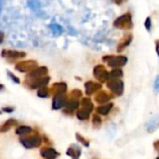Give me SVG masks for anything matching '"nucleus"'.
<instances>
[{
    "mask_svg": "<svg viewBox=\"0 0 159 159\" xmlns=\"http://www.w3.org/2000/svg\"><path fill=\"white\" fill-rule=\"evenodd\" d=\"M2 7H3V0H0V14H1Z\"/></svg>",
    "mask_w": 159,
    "mask_h": 159,
    "instance_id": "nucleus-36",
    "label": "nucleus"
},
{
    "mask_svg": "<svg viewBox=\"0 0 159 159\" xmlns=\"http://www.w3.org/2000/svg\"><path fill=\"white\" fill-rule=\"evenodd\" d=\"M78 105H79V103L75 100H73V101H70V102H66V103H65V107L67 109H69V110H75V109H76L78 107Z\"/></svg>",
    "mask_w": 159,
    "mask_h": 159,
    "instance_id": "nucleus-23",
    "label": "nucleus"
},
{
    "mask_svg": "<svg viewBox=\"0 0 159 159\" xmlns=\"http://www.w3.org/2000/svg\"><path fill=\"white\" fill-rule=\"evenodd\" d=\"M67 90V85L65 83H55L52 88H51V91L57 95V94H64Z\"/></svg>",
    "mask_w": 159,
    "mask_h": 159,
    "instance_id": "nucleus-14",
    "label": "nucleus"
},
{
    "mask_svg": "<svg viewBox=\"0 0 159 159\" xmlns=\"http://www.w3.org/2000/svg\"><path fill=\"white\" fill-rule=\"evenodd\" d=\"M90 113H91V112H89V110L83 108V109L79 110V111L76 113V116H77V118H79L80 120H86V119H88V118L89 117V114H90Z\"/></svg>",
    "mask_w": 159,
    "mask_h": 159,
    "instance_id": "nucleus-18",
    "label": "nucleus"
},
{
    "mask_svg": "<svg viewBox=\"0 0 159 159\" xmlns=\"http://www.w3.org/2000/svg\"><path fill=\"white\" fill-rule=\"evenodd\" d=\"M67 155L72 157L73 158H78L81 155V149L77 145H72L68 150H67Z\"/></svg>",
    "mask_w": 159,
    "mask_h": 159,
    "instance_id": "nucleus-15",
    "label": "nucleus"
},
{
    "mask_svg": "<svg viewBox=\"0 0 159 159\" xmlns=\"http://www.w3.org/2000/svg\"><path fill=\"white\" fill-rule=\"evenodd\" d=\"M93 75L95 78L100 82H106L109 79V73L107 72L105 66L102 64H98L94 67Z\"/></svg>",
    "mask_w": 159,
    "mask_h": 159,
    "instance_id": "nucleus-4",
    "label": "nucleus"
},
{
    "mask_svg": "<svg viewBox=\"0 0 159 159\" xmlns=\"http://www.w3.org/2000/svg\"><path fill=\"white\" fill-rule=\"evenodd\" d=\"M102 61L104 62H107L108 66H110L112 68H119V67H122L127 64L128 58L123 55H118V56L108 55V56L102 57Z\"/></svg>",
    "mask_w": 159,
    "mask_h": 159,
    "instance_id": "nucleus-2",
    "label": "nucleus"
},
{
    "mask_svg": "<svg viewBox=\"0 0 159 159\" xmlns=\"http://www.w3.org/2000/svg\"><path fill=\"white\" fill-rule=\"evenodd\" d=\"M76 139H77L80 143H82L85 146H89V142L87 141L86 139H84V138H83L80 134H78V133L76 134Z\"/></svg>",
    "mask_w": 159,
    "mask_h": 159,
    "instance_id": "nucleus-27",
    "label": "nucleus"
},
{
    "mask_svg": "<svg viewBox=\"0 0 159 159\" xmlns=\"http://www.w3.org/2000/svg\"><path fill=\"white\" fill-rule=\"evenodd\" d=\"M101 122H102V119L100 118V116H97V115H95L94 116H93V124H94V126H96V125H101Z\"/></svg>",
    "mask_w": 159,
    "mask_h": 159,
    "instance_id": "nucleus-28",
    "label": "nucleus"
},
{
    "mask_svg": "<svg viewBox=\"0 0 159 159\" xmlns=\"http://www.w3.org/2000/svg\"><path fill=\"white\" fill-rule=\"evenodd\" d=\"M16 124V121L15 120H13V119H11V120H8L7 122H6V124L2 127V131H7L11 126H13V125H15Z\"/></svg>",
    "mask_w": 159,
    "mask_h": 159,
    "instance_id": "nucleus-25",
    "label": "nucleus"
},
{
    "mask_svg": "<svg viewBox=\"0 0 159 159\" xmlns=\"http://www.w3.org/2000/svg\"><path fill=\"white\" fill-rule=\"evenodd\" d=\"M113 25L116 28L118 29H124V30H129L133 27L132 22V15L130 12H127L125 14H122L118 18H116L113 23Z\"/></svg>",
    "mask_w": 159,
    "mask_h": 159,
    "instance_id": "nucleus-1",
    "label": "nucleus"
},
{
    "mask_svg": "<svg viewBox=\"0 0 159 159\" xmlns=\"http://www.w3.org/2000/svg\"><path fill=\"white\" fill-rule=\"evenodd\" d=\"M107 87L110 89V90L113 93H115L118 96L123 94L124 83L120 79H111L110 81L107 82Z\"/></svg>",
    "mask_w": 159,
    "mask_h": 159,
    "instance_id": "nucleus-6",
    "label": "nucleus"
},
{
    "mask_svg": "<svg viewBox=\"0 0 159 159\" xmlns=\"http://www.w3.org/2000/svg\"><path fill=\"white\" fill-rule=\"evenodd\" d=\"M132 39H133L132 34H126L122 37V39L119 41V43H118V46H117V52L120 53V52H122L127 47H129V46L130 45Z\"/></svg>",
    "mask_w": 159,
    "mask_h": 159,
    "instance_id": "nucleus-10",
    "label": "nucleus"
},
{
    "mask_svg": "<svg viewBox=\"0 0 159 159\" xmlns=\"http://www.w3.org/2000/svg\"><path fill=\"white\" fill-rule=\"evenodd\" d=\"M66 101H67V98L64 94H57L54 96L53 98V103H52V107L53 109H60L61 108L62 106L65 105L66 103Z\"/></svg>",
    "mask_w": 159,
    "mask_h": 159,
    "instance_id": "nucleus-11",
    "label": "nucleus"
},
{
    "mask_svg": "<svg viewBox=\"0 0 159 159\" xmlns=\"http://www.w3.org/2000/svg\"><path fill=\"white\" fill-rule=\"evenodd\" d=\"M7 75H8V76H9V77H10V78H11V79H12V80L15 82V83H18V84L20 83V79H19L18 77H16V76H15V75H14L12 73H10V72H7Z\"/></svg>",
    "mask_w": 159,
    "mask_h": 159,
    "instance_id": "nucleus-29",
    "label": "nucleus"
},
{
    "mask_svg": "<svg viewBox=\"0 0 159 159\" xmlns=\"http://www.w3.org/2000/svg\"><path fill=\"white\" fill-rule=\"evenodd\" d=\"M82 106H83V108L89 110V112H91L93 110V103L91 102L90 99H89V98L83 99V101H82Z\"/></svg>",
    "mask_w": 159,
    "mask_h": 159,
    "instance_id": "nucleus-21",
    "label": "nucleus"
},
{
    "mask_svg": "<svg viewBox=\"0 0 159 159\" xmlns=\"http://www.w3.org/2000/svg\"><path fill=\"white\" fill-rule=\"evenodd\" d=\"M37 95L41 98H46L48 96V89L46 88V87H43V88H40L38 92H37Z\"/></svg>",
    "mask_w": 159,
    "mask_h": 159,
    "instance_id": "nucleus-24",
    "label": "nucleus"
},
{
    "mask_svg": "<svg viewBox=\"0 0 159 159\" xmlns=\"http://www.w3.org/2000/svg\"><path fill=\"white\" fill-rule=\"evenodd\" d=\"M48 69L46 66H40V67H36L33 71L29 72L27 77H28V79L41 78V77L46 76L48 75Z\"/></svg>",
    "mask_w": 159,
    "mask_h": 159,
    "instance_id": "nucleus-8",
    "label": "nucleus"
},
{
    "mask_svg": "<svg viewBox=\"0 0 159 159\" xmlns=\"http://www.w3.org/2000/svg\"><path fill=\"white\" fill-rule=\"evenodd\" d=\"M157 126H158V117L156 116L155 118H153L149 123H148V131L151 132V131H154L157 129Z\"/></svg>",
    "mask_w": 159,
    "mask_h": 159,
    "instance_id": "nucleus-20",
    "label": "nucleus"
},
{
    "mask_svg": "<svg viewBox=\"0 0 159 159\" xmlns=\"http://www.w3.org/2000/svg\"><path fill=\"white\" fill-rule=\"evenodd\" d=\"M72 96H75V98H79V97L82 96V92H81L79 89H75V90H73V92H72Z\"/></svg>",
    "mask_w": 159,
    "mask_h": 159,
    "instance_id": "nucleus-30",
    "label": "nucleus"
},
{
    "mask_svg": "<svg viewBox=\"0 0 159 159\" xmlns=\"http://www.w3.org/2000/svg\"><path fill=\"white\" fill-rule=\"evenodd\" d=\"M41 156L46 159H56L57 157L59 156V154L52 148H42L41 150Z\"/></svg>",
    "mask_w": 159,
    "mask_h": 159,
    "instance_id": "nucleus-13",
    "label": "nucleus"
},
{
    "mask_svg": "<svg viewBox=\"0 0 159 159\" xmlns=\"http://www.w3.org/2000/svg\"><path fill=\"white\" fill-rule=\"evenodd\" d=\"M115 4H116V5H121V4H123L124 3V1L125 0H112Z\"/></svg>",
    "mask_w": 159,
    "mask_h": 159,
    "instance_id": "nucleus-33",
    "label": "nucleus"
},
{
    "mask_svg": "<svg viewBox=\"0 0 159 159\" xmlns=\"http://www.w3.org/2000/svg\"><path fill=\"white\" fill-rule=\"evenodd\" d=\"M121 76H123V71L119 68H115L109 73L110 79H118Z\"/></svg>",
    "mask_w": 159,
    "mask_h": 159,
    "instance_id": "nucleus-17",
    "label": "nucleus"
},
{
    "mask_svg": "<svg viewBox=\"0 0 159 159\" xmlns=\"http://www.w3.org/2000/svg\"><path fill=\"white\" fill-rule=\"evenodd\" d=\"M31 131H32V129L30 127H25V126H21L16 129V133L19 135H25V134L30 133Z\"/></svg>",
    "mask_w": 159,
    "mask_h": 159,
    "instance_id": "nucleus-22",
    "label": "nucleus"
},
{
    "mask_svg": "<svg viewBox=\"0 0 159 159\" xmlns=\"http://www.w3.org/2000/svg\"><path fill=\"white\" fill-rule=\"evenodd\" d=\"M1 56L7 59H11V60H18V59H22L26 56V53L23 51H19V50H13V49H3L1 52Z\"/></svg>",
    "mask_w": 159,
    "mask_h": 159,
    "instance_id": "nucleus-7",
    "label": "nucleus"
},
{
    "mask_svg": "<svg viewBox=\"0 0 159 159\" xmlns=\"http://www.w3.org/2000/svg\"><path fill=\"white\" fill-rule=\"evenodd\" d=\"M50 77L49 76H44L41 78H36V79H29L28 86L31 89H40L43 87H46V85H48V83L49 82Z\"/></svg>",
    "mask_w": 159,
    "mask_h": 159,
    "instance_id": "nucleus-9",
    "label": "nucleus"
},
{
    "mask_svg": "<svg viewBox=\"0 0 159 159\" xmlns=\"http://www.w3.org/2000/svg\"><path fill=\"white\" fill-rule=\"evenodd\" d=\"M156 50H157V53L158 54V40L156 41Z\"/></svg>",
    "mask_w": 159,
    "mask_h": 159,
    "instance_id": "nucleus-34",
    "label": "nucleus"
},
{
    "mask_svg": "<svg viewBox=\"0 0 159 159\" xmlns=\"http://www.w3.org/2000/svg\"><path fill=\"white\" fill-rule=\"evenodd\" d=\"M112 98V96H110L109 94H107L105 91H101L99 92L96 96H95V100L98 103H104L107 102L110 99Z\"/></svg>",
    "mask_w": 159,
    "mask_h": 159,
    "instance_id": "nucleus-16",
    "label": "nucleus"
},
{
    "mask_svg": "<svg viewBox=\"0 0 159 159\" xmlns=\"http://www.w3.org/2000/svg\"><path fill=\"white\" fill-rule=\"evenodd\" d=\"M36 67H38L37 61L34 60H29V61H22L18 62L15 66V69L21 73H27L33 71Z\"/></svg>",
    "mask_w": 159,
    "mask_h": 159,
    "instance_id": "nucleus-3",
    "label": "nucleus"
},
{
    "mask_svg": "<svg viewBox=\"0 0 159 159\" xmlns=\"http://www.w3.org/2000/svg\"><path fill=\"white\" fill-rule=\"evenodd\" d=\"M20 143L22 145L26 148H35L40 145L41 143V137L34 135V136H30V137H21L20 139Z\"/></svg>",
    "mask_w": 159,
    "mask_h": 159,
    "instance_id": "nucleus-5",
    "label": "nucleus"
},
{
    "mask_svg": "<svg viewBox=\"0 0 159 159\" xmlns=\"http://www.w3.org/2000/svg\"><path fill=\"white\" fill-rule=\"evenodd\" d=\"M4 38H5V34H4V33H3V32H1V31H0V44H2V43H3Z\"/></svg>",
    "mask_w": 159,
    "mask_h": 159,
    "instance_id": "nucleus-32",
    "label": "nucleus"
},
{
    "mask_svg": "<svg viewBox=\"0 0 159 159\" xmlns=\"http://www.w3.org/2000/svg\"><path fill=\"white\" fill-rule=\"evenodd\" d=\"M85 88H86V93L88 95H90V94L100 90L102 89V85L99 83L92 82V81H88L85 84Z\"/></svg>",
    "mask_w": 159,
    "mask_h": 159,
    "instance_id": "nucleus-12",
    "label": "nucleus"
},
{
    "mask_svg": "<svg viewBox=\"0 0 159 159\" xmlns=\"http://www.w3.org/2000/svg\"><path fill=\"white\" fill-rule=\"evenodd\" d=\"M159 83V77L158 76H157V78H156V82H155V89H156V91H157L158 90V85Z\"/></svg>",
    "mask_w": 159,
    "mask_h": 159,
    "instance_id": "nucleus-31",
    "label": "nucleus"
},
{
    "mask_svg": "<svg viewBox=\"0 0 159 159\" xmlns=\"http://www.w3.org/2000/svg\"><path fill=\"white\" fill-rule=\"evenodd\" d=\"M3 111H4V112H12L13 109H11V108H4Z\"/></svg>",
    "mask_w": 159,
    "mask_h": 159,
    "instance_id": "nucleus-35",
    "label": "nucleus"
},
{
    "mask_svg": "<svg viewBox=\"0 0 159 159\" xmlns=\"http://www.w3.org/2000/svg\"><path fill=\"white\" fill-rule=\"evenodd\" d=\"M112 107H113V103H109V104H107V105L101 106V107H99V108L97 109V113H99L100 115L105 116V115H107V114L110 112V110L112 109Z\"/></svg>",
    "mask_w": 159,
    "mask_h": 159,
    "instance_id": "nucleus-19",
    "label": "nucleus"
},
{
    "mask_svg": "<svg viewBox=\"0 0 159 159\" xmlns=\"http://www.w3.org/2000/svg\"><path fill=\"white\" fill-rule=\"evenodd\" d=\"M144 27L146 28V30L148 32L151 31V28H152V19L151 17H147L145 21H144Z\"/></svg>",
    "mask_w": 159,
    "mask_h": 159,
    "instance_id": "nucleus-26",
    "label": "nucleus"
}]
</instances>
